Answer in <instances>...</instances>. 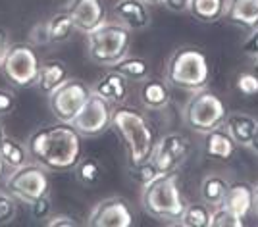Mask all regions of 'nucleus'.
Masks as SVG:
<instances>
[{
    "instance_id": "nucleus-45",
    "label": "nucleus",
    "mask_w": 258,
    "mask_h": 227,
    "mask_svg": "<svg viewBox=\"0 0 258 227\" xmlns=\"http://www.w3.org/2000/svg\"><path fill=\"white\" fill-rule=\"evenodd\" d=\"M254 69L258 71V58H254Z\"/></svg>"
},
{
    "instance_id": "nucleus-2",
    "label": "nucleus",
    "mask_w": 258,
    "mask_h": 227,
    "mask_svg": "<svg viewBox=\"0 0 258 227\" xmlns=\"http://www.w3.org/2000/svg\"><path fill=\"white\" fill-rule=\"evenodd\" d=\"M112 127L119 135V139L125 146L129 164H141L151 160L154 144H156V133L149 123V119L141 114L139 110L119 106L114 108L112 116Z\"/></svg>"
},
{
    "instance_id": "nucleus-19",
    "label": "nucleus",
    "mask_w": 258,
    "mask_h": 227,
    "mask_svg": "<svg viewBox=\"0 0 258 227\" xmlns=\"http://www.w3.org/2000/svg\"><path fill=\"white\" fill-rule=\"evenodd\" d=\"M252 200H254V185L247 181H235V183H229L227 195L222 204L245 219L252 212Z\"/></svg>"
},
{
    "instance_id": "nucleus-15",
    "label": "nucleus",
    "mask_w": 258,
    "mask_h": 227,
    "mask_svg": "<svg viewBox=\"0 0 258 227\" xmlns=\"http://www.w3.org/2000/svg\"><path fill=\"white\" fill-rule=\"evenodd\" d=\"M93 93L102 97L106 102H110L112 106H121L129 95V81L121 75L119 71H116L114 67L106 71L104 75L98 79L95 87H91Z\"/></svg>"
},
{
    "instance_id": "nucleus-34",
    "label": "nucleus",
    "mask_w": 258,
    "mask_h": 227,
    "mask_svg": "<svg viewBox=\"0 0 258 227\" xmlns=\"http://www.w3.org/2000/svg\"><path fill=\"white\" fill-rule=\"evenodd\" d=\"M16 95L12 91H6V89H0V118L4 116H10L12 112L16 110Z\"/></svg>"
},
{
    "instance_id": "nucleus-3",
    "label": "nucleus",
    "mask_w": 258,
    "mask_h": 227,
    "mask_svg": "<svg viewBox=\"0 0 258 227\" xmlns=\"http://www.w3.org/2000/svg\"><path fill=\"white\" fill-rule=\"evenodd\" d=\"M166 81L175 89L195 93L208 87L210 62L206 54L197 46H181L166 62Z\"/></svg>"
},
{
    "instance_id": "nucleus-25",
    "label": "nucleus",
    "mask_w": 258,
    "mask_h": 227,
    "mask_svg": "<svg viewBox=\"0 0 258 227\" xmlns=\"http://www.w3.org/2000/svg\"><path fill=\"white\" fill-rule=\"evenodd\" d=\"M46 29H48V41L50 43H64L74 35L76 25H74L70 12L62 10L54 14L50 20H46Z\"/></svg>"
},
{
    "instance_id": "nucleus-38",
    "label": "nucleus",
    "mask_w": 258,
    "mask_h": 227,
    "mask_svg": "<svg viewBox=\"0 0 258 227\" xmlns=\"http://www.w3.org/2000/svg\"><path fill=\"white\" fill-rule=\"evenodd\" d=\"M164 6L170 12H175V14H183V12H189V6H191V0H164Z\"/></svg>"
},
{
    "instance_id": "nucleus-17",
    "label": "nucleus",
    "mask_w": 258,
    "mask_h": 227,
    "mask_svg": "<svg viewBox=\"0 0 258 227\" xmlns=\"http://www.w3.org/2000/svg\"><path fill=\"white\" fill-rule=\"evenodd\" d=\"M139 97L143 106L154 112L168 108L172 95H170V83L166 79H156V77H147L145 81H141Z\"/></svg>"
},
{
    "instance_id": "nucleus-5",
    "label": "nucleus",
    "mask_w": 258,
    "mask_h": 227,
    "mask_svg": "<svg viewBox=\"0 0 258 227\" xmlns=\"http://www.w3.org/2000/svg\"><path fill=\"white\" fill-rule=\"evenodd\" d=\"M131 31L118 22H106L87 35L89 58L98 65L114 67L129 52Z\"/></svg>"
},
{
    "instance_id": "nucleus-27",
    "label": "nucleus",
    "mask_w": 258,
    "mask_h": 227,
    "mask_svg": "<svg viewBox=\"0 0 258 227\" xmlns=\"http://www.w3.org/2000/svg\"><path fill=\"white\" fill-rule=\"evenodd\" d=\"M210 217H212V210L205 202L185 204L177 223L183 227H210Z\"/></svg>"
},
{
    "instance_id": "nucleus-6",
    "label": "nucleus",
    "mask_w": 258,
    "mask_h": 227,
    "mask_svg": "<svg viewBox=\"0 0 258 227\" xmlns=\"http://www.w3.org/2000/svg\"><path fill=\"white\" fill-rule=\"evenodd\" d=\"M227 114L229 112H227L226 102L208 89L191 93V97L181 110L183 123L189 129L203 133V135L216 127H222Z\"/></svg>"
},
{
    "instance_id": "nucleus-36",
    "label": "nucleus",
    "mask_w": 258,
    "mask_h": 227,
    "mask_svg": "<svg viewBox=\"0 0 258 227\" xmlns=\"http://www.w3.org/2000/svg\"><path fill=\"white\" fill-rule=\"evenodd\" d=\"M29 41H31V44L35 46H39V44H48L50 41H48V29H46V22H41L37 23L35 27L31 29V33H29Z\"/></svg>"
},
{
    "instance_id": "nucleus-32",
    "label": "nucleus",
    "mask_w": 258,
    "mask_h": 227,
    "mask_svg": "<svg viewBox=\"0 0 258 227\" xmlns=\"http://www.w3.org/2000/svg\"><path fill=\"white\" fill-rule=\"evenodd\" d=\"M235 89L243 97H258V75L254 71H243L235 77Z\"/></svg>"
},
{
    "instance_id": "nucleus-12",
    "label": "nucleus",
    "mask_w": 258,
    "mask_h": 227,
    "mask_svg": "<svg viewBox=\"0 0 258 227\" xmlns=\"http://www.w3.org/2000/svg\"><path fill=\"white\" fill-rule=\"evenodd\" d=\"M135 217L129 204L123 198L110 196L93 206L87 217V225L91 227H131Z\"/></svg>"
},
{
    "instance_id": "nucleus-41",
    "label": "nucleus",
    "mask_w": 258,
    "mask_h": 227,
    "mask_svg": "<svg viewBox=\"0 0 258 227\" xmlns=\"http://www.w3.org/2000/svg\"><path fill=\"white\" fill-rule=\"evenodd\" d=\"M252 212L256 214L258 217V183L254 185V200H252Z\"/></svg>"
},
{
    "instance_id": "nucleus-42",
    "label": "nucleus",
    "mask_w": 258,
    "mask_h": 227,
    "mask_svg": "<svg viewBox=\"0 0 258 227\" xmlns=\"http://www.w3.org/2000/svg\"><path fill=\"white\" fill-rule=\"evenodd\" d=\"M147 6H164V0H143Z\"/></svg>"
},
{
    "instance_id": "nucleus-26",
    "label": "nucleus",
    "mask_w": 258,
    "mask_h": 227,
    "mask_svg": "<svg viewBox=\"0 0 258 227\" xmlns=\"http://www.w3.org/2000/svg\"><path fill=\"white\" fill-rule=\"evenodd\" d=\"M114 69L119 71L127 81H145L151 75V65L147 60H143L139 56H125L123 60H119L118 64L114 65Z\"/></svg>"
},
{
    "instance_id": "nucleus-30",
    "label": "nucleus",
    "mask_w": 258,
    "mask_h": 227,
    "mask_svg": "<svg viewBox=\"0 0 258 227\" xmlns=\"http://www.w3.org/2000/svg\"><path fill=\"white\" fill-rule=\"evenodd\" d=\"M129 173L141 185V189L145 185H149L151 181H154L160 175V172L156 170V166L152 164V160H147V162H141V164H129Z\"/></svg>"
},
{
    "instance_id": "nucleus-23",
    "label": "nucleus",
    "mask_w": 258,
    "mask_h": 227,
    "mask_svg": "<svg viewBox=\"0 0 258 227\" xmlns=\"http://www.w3.org/2000/svg\"><path fill=\"white\" fill-rule=\"evenodd\" d=\"M0 156L6 164V168L16 170V168H22L25 164L31 162V154L27 150V144L16 141L6 135V139L0 144Z\"/></svg>"
},
{
    "instance_id": "nucleus-35",
    "label": "nucleus",
    "mask_w": 258,
    "mask_h": 227,
    "mask_svg": "<svg viewBox=\"0 0 258 227\" xmlns=\"http://www.w3.org/2000/svg\"><path fill=\"white\" fill-rule=\"evenodd\" d=\"M241 50H243V54H247L248 58H252V60L258 58V27L248 31L247 39L241 44Z\"/></svg>"
},
{
    "instance_id": "nucleus-29",
    "label": "nucleus",
    "mask_w": 258,
    "mask_h": 227,
    "mask_svg": "<svg viewBox=\"0 0 258 227\" xmlns=\"http://www.w3.org/2000/svg\"><path fill=\"white\" fill-rule=\"evenodd\" d=\"M243 217L237 216L226 206H216L212 208V217H210V227H243Z\"/></svg>"
},
{
    "instance_id": "nucleus-11",
    "label": "nucleus",
    "mask_w": 258,
    "mask_h": 227,
    "mask_svg": "<svg viewBox=\"0 0 258 227\" xmlns=\"http://www.w3.org/2000/svg\"><path fill=\"white\" fill-rule=\"evenodd\" d=\"M191 152V142L181 133H166L154 144L151 160L160 173L175 172Z\"/></svg>"
},
{
    "instance_id": "nucleus-40",
    "label": "nucleus",
    "mask_w": 258,
    "mask_h": 227,
    "mask_svg": "<svg viewBox=\"0 0 258 227\" xmlns=\"http://www.w3.org/2000/svg\"><path fill=\"white\" fill-rule=\"evenodd\" d=\"M248 148H250V152H252L254 156H258V127H256L254 137H252V141H250V144H248Z\"/></svg>"
},
{
    "instance_id": "nucleus-28",
    "label": "nucleus",
    "mask_w": 258,
    "mask_h": 227,
    "mask_svg": "<svg viewBox=\"0 0 258 227\" xmlns=\"http://www.w3.org/2000/svg\"><path fill=\"white\" fill-rule=\"evenodd\" d=\"M100 175H102V170H100V164L93 158H81L76 166V177L77 181L85 187H93L100 181Z\"/></svg>"
},
{
    "instance_id": "nucleus-14",
    "label": "nucleus",
    "mask_w": 258,
    "mask_h": 227,
    "mask_svg": "<svg viewBox=\"0 0 258 227\" xmlns=\"http://www.w3.org/2000/svg\"><path fill=\"white\" fill-rule=\"evenodd\" d=\"M114 20L129 31H143L151 25L149 6L143 0H118L112 8Z\"/></svg>"
},
{
    "instance_id": "nucleus-13",
    "label": "nucleus",
    "mask_w": 258,
    "mask_h": 227,
    "mask_svg": "<svg viewBox=\"0 0 258 227\" xmlns=\"http://www.w3.org/2000/svg\"><path fill=\"white\" fill-rule=\"evenodd\" d=\"M76 31L89 35L91 31H95L97 27H100L102 23H106V4L104 0H70L68 8Z\"/></svg>"
},
{
    "instance_id": "nucleus-37",
    "label": "nucleus",
    "mask_w": 258,
    "mask_h": 227,
    "mask_svg": "<svg viewBox=\"0 0 258 227\" xmlns=\"http://www.w3.org/2000/svg\"><path fill=\"white\" fill-rule=\"evenodd\" d=\"M46 225H48V227H76L77 221L72 216H66V214H56V216L46 217Z\"/></svg>"
},
{
    "instance_id": "nucleus-22",
    "label": "nucleus",
    "mask_w": 258,
    "mask_h": 227,
    "mask_svg": "<svg viewBox=\"0 0 258 227\" xmlns=\"http://www.w3.org/2000/svg\"><path fill=\"white\" fill-rule=\"evenodd\" d=\"M227 189H229V181L226 177H222L218 173H210L201 181V191H199L201 200L210 206V208L222 206V202H224V198L227 195Z\"/></svg>"
},
{
    "instance_id": "nucleus-44",
    "label": "nucleus",
    "mask_w": 258,
    "mask_h": 227,
    "mask_svg": "<svg viewBox=\"0 0 258 227\" xmlns=\"http://www.w3.org/2000/svg\"><path fill=\"white\" fill-rule=\"evenodd\" d=\"M4 139H6V129H4V125H2V121H0V144H2Z\"/></svg>"
},
{
    "instance_id": "nucleus-9",
    "label": "nucleus",
    "mask_w": 258,
    "mask_h": 227,
    "mask_svg": "<svg viewBox=\"0 0 258 227\" xmlns=\"http://www.w3.org/2000/svg\"><path fill=\"white\" fill-rule=\"evenodd\" d=\"M93 95V89L79 79H66L54 93L48 95V106L58 121L72 123Z\"/></svg>"
},
{
    "instance_id": "nucleus-39",
    "label": "nucleus",
    "mask_w": 258,
    "mask_h": 227,
    "mask_svg": "<svg viewBox=\"0 0 258 227\" xmlns=\"http://www.w3.org/2000/svg\"><path fill=\"white\" fill-rule=\"evenodd\" d=\"M8 50V33L0 27V64H2V58Z\"/></svg>"
},
{
    "instance_id": "nucleus-10",
    "label": "nucleus",
    "mask_w": 258,
    "mask_h": 227,
    "mask_svg": "<svg viewBox=\"0 0 258 227\" xmlns=\"http://www.w3.org/2000/svg\"><path fill=\"white\" fill-rule=\"evenodd\" d=\"M112 116H114V106L93 93L76 119L72 121V125L81 137H98L112 127Z\"/></svg>"
},
{
    "instance_id": "nucleus-7",
    "label": "nucleus",
    "mask_w": 258,
    "mask_h": 227,
    "mask_svg": "<svg viewBox=\"0 0 258 227\" xmlns=\"http://www.w3.org/2000/svg\"><path fill=\"white\" fill-rule=\"evenodd\" d=\"M4 189L16 196L22 204H31L39 196L48 195L50 179L43 166L39 164H25L22 168H16L6 175Z\"/></svg>"
},
{
    "instance_id": "nucleus-16",
    "label": "nucleus",
    "mask_w": 258,
    "mask_h": 227,
    "mask_svg": "<svg viewBox=\"0 0 258 227\" xmlns=\"http://www.w3.org/2000/svg\"><path fill=\"white\" fill-rule=\"evenodd\" d=\"M222 20L247 31L254 29L258 27V0H226Z\"/></svg>"
},
{
    "instance_id": "nucleus-1",
    "label": "nucleus",
    "mask_w": 258,
    "mask_h": 227,
    "mask_svg": "<svg viewBox=\"0 0 258 227\" xmlns=\"http://www.w3.org/2000/svg\"><path fill=\"white\" fill-rule=\"evenodd\" d=\"M25 144L35 164L46 172H70L81 160V135L72 123L44 125L33 131Z\"/></svg>"
},
{
    "instance_id": "nucleus-21",
    "label": "nucleus",
    "mask_w": 258,
    "mask_h": 227,
    "mask_svg": "<svg viewBox=\"0 0 258 227\" xmlns=\"http://www.w3.org/2000/svg\"><path fill=\"white\" fill-rule=\"evenodd\" d=\"M235 150H237L235 141L231 139V135L227 133L224 125L205 133L206 156H210L214 160H229V158H233Z\"/></svg>"
},
{
    "instance_id": "nucleus-4",
    "label": "nucleus",
    "mask_w": 258,
    "mask_h": 227,
    "mask_svg": "<svg viewBox=\"0 0 258 227\" xmlns=\"http://www.w3.org/2000/svg\"><path fill=\"white\" fill-rule=\"evenodd\" d=\"M141 204L145 212L160 221H175L181 216L185 208V198L177 183V173H160L154 181L143 187Z\"/></svg>"
},
{
    "instance_id": "nucleus-8",
    "label": "nucleus",
    "mask_w": 258,
    "mask_h": 227,
    "mask_svg": "<svg viewBox=\"0 0 258 227\" xmlns=\"http://www.w3.org/2000/svg\"><path fill=\"white\" fill-rule=\"evenodd\" d=\"M39 65H41V62L37 58L33 44L18 43L8 46L6 54L2 58L0 69L12 85L20 87V89H27V87L35 85Z\"/></svg>"
},
{
    "instance_id": "nucleus-33",
    "label": "nucleus",
    "mask_w": 258,
    "mask_h": 227,
    "mask_svg": "<svg viewBox=\"0 0 258 227\" xmlns=\"http://www.w3.org/2000/svg\"><path fill=\"white\" fill-rule=\"evenodd\" d=\"M29 206V214H31L33 219H46L50 216V198L48 195L39 196L37 200H33Z\"/></svg>"
},
{
    "instance_id": "nucleus-18",
    "label": "nucleus",
    "mask_w": 258,
    "mask_h": 227,
    "mask_svg": "<svg viewBox=\"0 0 258 227\" xmlns=\"http://www.w3.org/2000/svg\"><path fill=\"white\" fill-rule=\"evenodd\" d=\"M224 127L231 135V139L235 141L237 146H247L248 148V144L256 133L258 119L245 114V112H231V114H227Z\"/></svg>"
},
{
    "instance_id": "nucleus-20",
    "label": "nucleus",
    "mask_w": 258,
    "mask_h": 227,
    "mask_svg": "<svg viewBox=\"0 0 258 227\" xmlns=\"http://www.w3.org/2000/svg\"><path fill=\"white\" fill-rule=\"evenodd\" d=\"M68 79V67H66L64 62L60 60H46L39 65V73H37V81H35V87L37 91L48 97L50 93H54L58 87L64 83Z\"/></svg>"
},
{
    "instance_id": "nucleus-24",
    "label": "nucleus",
    "mask_w": 258,
    "mask_h": 227,
    "mask_svg": "<svg viewBox=\"0 0 258 227\" xmlns=\"http://www.w3.org/2000/svg\"><path fill=\"white\" fill-rule=\"evenodd\" d=\"M226 0H191L189 12L197 22L216 23L224 18Z\"/></svg>"
},
{
    "instance_id": "nucleus-31",
    "label": "nucleus",
    "mask_w": 258,
    "mask_h": 227,
    "mask_svg": "<svg viewBox=\"0 0 258 227\" xmlns=\"http://www.w3.org/2000/svg\"><path fill=\"white\" fill-rule=\"evenodd\" d=\"M18 198L8 193L6 189H0V225H8L16 219L18 214Z\"/></svg>"
},
{
    "instance_id": "nucleus-43",
    "label": "nucleus",
    "mask_w": 258,
    "mask_h": 227,
    "mask_svg": "<svg viewBox=\"0 0 258 227\" xmlns=\"http://www.w3.org/2000/svg\"><path fill=\"white\" fill-rule=\"evenodd\" d=\"M4 173H6V164L2 160V156H0V179L4 177Z\"/></svg>"
}]
</instances>
